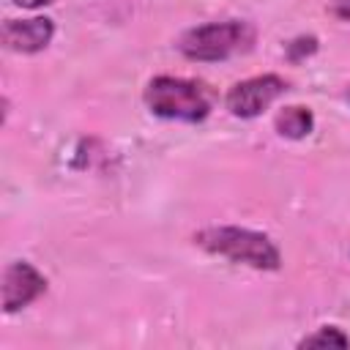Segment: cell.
Here are the masks:
<instances>
[{"mask_svg": "<svg viewBox=\"0 0 350 350\" xmlns=\"http://www.w3.org/2000/svg\"><path fill=\"white\" fill-rule=\"evenodd\" d=\"M287 82L279 74H260V77H249L243 82H235L227 96H224V107L232 118H257L262 115L279 96H284Z\"/></svg>", "mask_w": 350, "mask_h": 350, "instance_id": "cell-4", "label": "cell"}, {"mask_svg": "<svg viewBox=\"0 0 350 350\" xmlns=\"http://www.w3.org/2000/svg\"><path fill=\"white\" fill-rule=\"evenodd\" d=\"M46 290V276L27 260L8 262L3 271V309L5 314H14L25 306H30L36 298H41Z\"/></svg>", "mask_w": 350, "mask_h": 350, "instance_id": "cell-5", "label": "cell"}, {"mask_svg": "<svg viewBox=\"0 0 350 350\" xmlns=\"http://www.w3.org/2000/svg\"><path fill=\"white\" fill-rule=\"evenodd\" d=\"M194 243L208 254L224 257L235 265H246L254 271H279L282 265L279 246L265 232L249 227H235V224L205 227L194 232Z\"/></svg>", "mask_w": 350, "mask_h": 350, "instance_id": "cell-1", "label": "cell"}, {"mask_svg": "<svg viewBox=\"0 0 350 350\" xmlns=\"http://www.w3.org/2000/svg\"><path fill=\"white\" fill-rule=\"evenodd\" d=\"M334 14H336L339 19H345V22H350V0H336Z\"/></svg>", "mask_w": 350, "mask_h": 350, "instance_id": "cell-9", "label": "cell"}, {"mask_svg": "<svg viewBox=\"0 0 350 350\" xmlns=\"http://www.w3.org/2000/svg\"><path fill=\"white\" fill-rule=\"evenodd\" d=\"M142 101L156 118H164V120L200 123L211 115V98L205 88L183 77H170V74L153 77L145 85Z\"/></svg>", "mask_w": 350, "mask_h": 350, "instance_id": "cell-3", "label": "cell"}, {"mask_svg": "<svg viewBox=\"0 0 350 350\" xmlns=\"http://www.w3.org/2000/svg\"><path fill=\"white\" fill-rule=\"evenodd\" d=\"M298 347H350V336L336 325H320L312 334H306Z\"/></svg>", "mask_w": 350, "mask_h": 350, "instance_id": "cell-8", "label": "cell"}, {"mask_svg": "<svg viewBox=\"0 0 350 350\" xmlns=\"http://www.w3.org/2000/svg\"><path fill=\"white\" fill-rule=\"evenodd\" d=\"M347 96H350V90H347Z\"/></svg>", "mask_w": 350, "mask_h": 350, "instance_id": "cell-11", "label": "cell"}, {"mask_svg": "<svg viewBox=\"0 0 350 350\" xmlns=\"http://www.w3.org/2000/svg\"><path fill=\"white\" fill-rule=\"evenodd\" d=\"M19 8H44V5H52L57 0H14Z\"/></svg>", "mask_w": 350, "mask_h": 350, "instance_id": "cell-10", "label": "cell"}, {"mask_svg": "<svg viewBox=\"0 0 350 350\" xmlns=\"http://www.w3.org/2000/svg\"><path fill=\"white\" fill-rule=\"evenodd\" d=\"M273 126L282 137L287 139H304L312 134L314 129V115L309 107H301V104H293V107H282L273 118Z\"/></svg>", "mask_w": 350, "mask_h": 350, "instance_id": "cell-7", "label": "cell"}, {"mask_svg": "<svg viewBox=\"0 0 350 350\" xmlns=\"http://www.w3.org/2000/svg\"><path fill=\"white\" fill-rule=\"evenodd\" d=\"M257 30L246 19H221L189 27L178 38V52L197 63H216L254 46Z\"/></svg>", "mask_w": 350, "mask_h": 350, "instance_id": "cell-2", "label": "cell"}, {"mask_svg": "<svg viewBox=\"0 0 350 350\" xmlns=\"http://www.w3.org/2000/svg\"><path fill=\"white\" fill-rule=\"evenodd\" d=\"M3 44L11 52L19 55H36L46 49L55 38V22L49 16H33V19H5L3 22Z\"/></svg>", "mask_w": 350, "mask_h": 350, "instance_id": "cell-6", "label": "cell"}]
</instances>
